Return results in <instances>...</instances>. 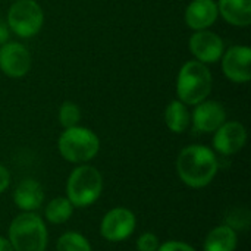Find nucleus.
<instances>
[{
    "label": "nucleus",
    "instance_id": "obj_18",
    "mask_svg": "<svg viewBox=\"0 0 251 251\" xmlns=\"http://www.w3.org/2000/svg\"><path fill=\"white\" fill-rule=\"evenodd\" d=\"M74 210H75V207L68 200V197L59 196V197L51 199L47 203V206L44 209V218L49 224L63 225L72 218Z\"/></svg>",
    "mask_w": 251,
    "mask_h": 251
},
{
    "label": "nucleus",
    "instance_id": "obj_15",
    "mask_svg": "<svg viewBox=\"0 0 251 251\" xmlns=\"http://www.w3.org/2000/svg\"><path fill=\"white\" fill-rule=\"evenodd\" d=\"M218 10L222 18L234 26L251 24V0H218Z\"/></svg>",
    "mask_w": 251,
    "mask_h": 251
},
{
    "label": "nucleus",
    "instance_id": "obj_3",
    "mask_svg": "<svg viewBox=\"0 0 251 251\" xmlns=\"http://www.w3.org/2000/svg\"><path fill=\"white\" fill-rule=\"evenodd\" d=\"M213 87L212 72L207 65L199 60H188L182 65L176 76L178 100L187 106L204 101Z\"/></svg>",
    "mask_w": 251,
    "mask_h": 251
},
{
    "label": "nucleus",
    "instance_id": "obj_2",
    "mask_svg": "<svg viewBox=\"0 0 251 251\" xmlns=\"http://www.w3.org/2000/svg\"><path fill=\"white\" fill-rule=\"evenodd\" d=\"M7 240L13 251H46L49 231L40 215L35 212H22L12 219L7 229Z\"/></svg>",
    "mask_w": 251,
    "mask_h": 251
},
{
    "label": "nucleus",
    "instance_id": "obj_14",
    "mask_svg": "<svg viewBox=\"0 0 251 251\" xmlns=\"http://www.w3.org/2000/svg\"><path fill=\"white\" fill-rule=\"evenodd\" d=\"M13 203L21 212H37L44 203V190L32 178L22 179L13 190Z\"/></svg>",
    "mask_w": 251,
    "mask_h": 251
},
{
    "label": "nucleus",
    "instance_id": "obj_25",
    "mask_svg": "<svg viewBox=\"0 0 251 251\" xmlns=\"http://www.w3.org/2000/svg\"><path fill=\"white\" fill-rule=\"evenodd\" d=\"M9 37H10V29H9L7 24L0 21V46L6 44L9 41Z\"/></svg>",
    "mask_w": 251,
    "mask_h": 251
},
{
    "label": "nucleus",
    "instance_id": "obj_9",
    "mask_svg": "<svg viewBox=\"0 0 251 251\" xmlns=\"http://www.w3.org/2000/svg\"><path fill=\"white\" fill-rule=\"evenodd\" d=\"M247 143V129L238 121H225L213 132V151L222 156H234Z\"/></svg>",
    "mask_w": 251,
    "mask_h": 251
},
{
    "label": "nucleus",
    "instance_id": "obj_16",
    "mask_svg": "<svg viewBox=\"0 0 251 251\" xmlns=\"http://www.w3.org/2000/svg\"><path fill=\"white\" fill-rule=\"evenodd\" d=\"M238 246V232L222 224L213 228L204 238L203 251H235Z\"/></svg>",
    "mask_w": 251,
    "mask_h": 251
},
{
    "label": "nucleus",
    "instance_id": "obj_5",
    "mask_svg": "<svg viewBox=\"0 0 251 251\" xmlns=\"http://www.w3.org/2000/svg\"><path fill=\"white\" fill-rule=\"evenodd\" d=\"M57 150L66 162L84 165L91 162L99 154L100 140L94 131L76 125L63 129L57 140Z\"/></svg>",
    "mask_w": 251,
    "mask_h": 251
},
{
    "label": "nucleus",
    "instance_id": "obj_4",
    "mask_svg": "<svg viewBox=\"0 0 251 251\" xmlns=\"http://www.w3.org/2000/svg\"><path fill=\"white\" fill-rule=\"evenodd\" d=\"M103 191V176L100 171L88 163L78 165L68 176L66 197L75 209L94 204Z\"/></svg>",
    "mask_w": 251,
    "mask_h": 251
},
{
    "label": "nucleus",
    "instance_id": "obj_26",
    "mask_svg": "<svg viewBox=\"0 0 251 251\" xmlns=\"http://www.w3.org/2000/svg\"><path fill=\"white\" fill-rule=\"evenodd\" d=\"M0 251H13L7 237H0Z\"/></svg>",
    "mask_w": 251,
    "mask_h": 251
},
{
    "label": "nucleus",
    "instance_id": "obj_20",
    "mask_svg": "<svg viewBox=\"0 0 251 251\" xmlns=\"http://www.w3.org/2000/svg\"><path fill=\"white\" fill-rule=\"evenodd\" d=\"M251 213L246 206H235L226 212L225 225L232 228L235 232H244L250 228Z\"/></svg>",
    "mask_w": 251,
    "mask_h": 251
},
{
    "label": "nucleus",
    "instance_id": "obj_7",
    "mask_svg": "<svg viewBox=\"0 0 251 251\" xmlns=\"http://www.w3.org/2000/svg\"><path fill=\"white\" fill-rule=\"evenodd\" d=\"M137 226V218L128 207H113L100 222V234L106 241L121 243L128 240Z\"/></svg>",
    "mask_w": 251,
    "mask_h": 251
},
{
    "label": "nucleus",
    "instance_id": "obj_1",
    "mask_svg": "<svg viewBox=\"0 0 251 251\" xmlns=\"http://www.w3.org/2000/svg\"><path fill=\"white\" fill-rule=\"evenodd\" d=\"M175 166L179 179L194 190L210 185L219 171L216 153L201 144L184 147L176 157Z\"/></svg>",
    "mask_w": 251,
    "mask_h": 251
},
{
    "label": "nucleus",
    "instance_id": "obj_8",
    "mask_svg": "<svg viewBox=\"0 0 251 251\" xmlns=\"http://www.w3.org/2000/svg\"><path fill=\"white\" fill-rule=\"evenodd\" d=\"M224 75L235 82L246 84L251 79V49L249 46H232L224 51L222 57Z\"/></svg>",
    "mask_w": 251,
    "mask_h": 251
},
{
    "label": "nucleus",
    "instance_id": "obj_24",
    "mask_svg": "<svg viewBox=\"0 0 251 251\" xmlns=\"http://www.w3.org/2000/svg\"><path fill=\"white\" fill-rule=\"evenodd\" d=\"M10 185V172L9 169L0 163V194H3Z\"/></svg>",
    "mask_w": 251,
    "mask_h": 251
},
{
    "label": "nucleus",
    "instance_id": "obj_22",
    "mask_svg": "<svg viewBox=\"0 0 251 251\" xmlns=\"http://www.w3.org/2000/svg\"><path fill=\"white\" fill-rule=\"evenodd\" d=\"M159 246H160V240L153 232H143L135 241L137 251H157Z\"/></svg>",
    "mask_w": 251,
    "mask_h": 251
},
{
    "label": "nucleus",
    "instance_id": "obj_13",
    "mask_svg": "<svg viewBox=\"0 0 251 251\" xmlns=\"http://www.w3.org/2000/svg\"><path fill=\"white\" fill-rule=\"evenodd\" d=\"M219 10L215 0H193L185 9V24L194 29H209L218 19Z\"/></svg>",
    "mask_w": 251,
    "mask_h": 251
},
{
    "label": "nucleus",
    "instance_id": "obj_19",
    "mask_svg": "<svg viewBox=\"0 0 251 251\" xmlns=\"http://www.w3.org/2000/svg\"><path fill=\"white\" fill-rule=\"evenodd\" d=\"M56 251H93V247L82 234L68 231L57 238Z\"/></svg>",
    "mask_w": 251,
    "mask_h": 251
},
{
    "label": "nucleus",
    "instance_id": "obj_21",
    "mask_svg": "<svg viewBox=\"0 0 251 251\" xmlns=\"http://www.w3.org/2000/svg\"><path fill=\"white\" fill-rule=\"evenodd\" d=\"M57 118H59V124L62 125L63 129L76 126L81 121V109L74 101H63L62 106L59 107Z\"/></svg>",
    "mask_w": 251,
    "mask_h": 251
},
{
    "label": "nucleus",
    "instance_id": "obj_6",
    "mask_svg": "<svg viewBox=\"0 0 251 251\" xmlns=\"http://www.w3.org/2000/svg\"><path fill=\"white\" fill-rule=\"evenodd\" d=\"M6 24L18 37L31 38L43 28L44 12L35 0H15L7 10Z\"/></svg>",
    "mask_w": 251,
    "mask_h": 251
},
{
    "label": "nucleus",
    "instance_id": "obj_10",
    "mask_svg": "<svg viewBox=\"0 0 251 251\" xmlns=\"http://www.w3.org/2000/svg\"><path fill=\"white\" fill-rule=\"evenodd\" d=\"M188 47L196 60L209 65V63H216L221 60L224 51H225V43L221 38L219 34L210 31V29H201L196 31L190 40H188Z\"/></svg>",
    "mask_w": 251,
    "mask_h": 251
},
{
    "label": "nucleus",
    "instance_id": "obj_11",
    "mask_svg": "<svg viewBox=\"0 0 251 251\" xmlns=\"http://www.w3.org/2000/svg\"><path fill=\"white\" fill-rule=\"evenodd\" d=\"M29 50L16 41H7L0 46V71L9 78H22L31 69Z\"/></svg>",
    "mask_w": 251,
    "mask_h": 251
},
{
    "label": "nucleus",
    "instance_id": "obj_17",
    "mask_svg": "<svg viewBox=\"0 0 251 251\" xmlns=\"http://www.w3.org/2000/svg\"><path fill=\"white\" fill-rule=\"evenodd\" d=\"M165 124L168 129L175 134L185 132L191 125V113L188 110V106L178 99L172 100L165 109Z\"/></svg>",
    "mask_w": 251,
    "mask_h": 251
},
{
    "label": "nucleus",
    "instance_id": "obj_12",
    "mask_svg": "<svg viewBox=\"0 0 251 251\" xmlns=\"http://www.w3.org/2000/svg\"><path fill=\"white\" fill-rule=\"evenodd\" d=\"M226 121V110L225 107L215 100H204L196 104L191 122L196 131L203 134H213L224 122Z\"/></svg>",
    "mask_w": 251,
    "mask_h": 251
},
{
    "label": "nucleus",
    "instance_id": "obj_23",
    "mask_svg": "<svg viewBox=\"0 0 251 251\" xmlns=\"http://www.w3.org/2000/svg\"><path fill=\"white\" fill-rule=\"evenodd\" d=\"M157 251H197L193 246H190L188 243L184 241H178V240H171L166 241L163 244L159 246Z\"/></svg>",
    "mask_w": 251,
    "mask_h": 251
}]
</instances>
